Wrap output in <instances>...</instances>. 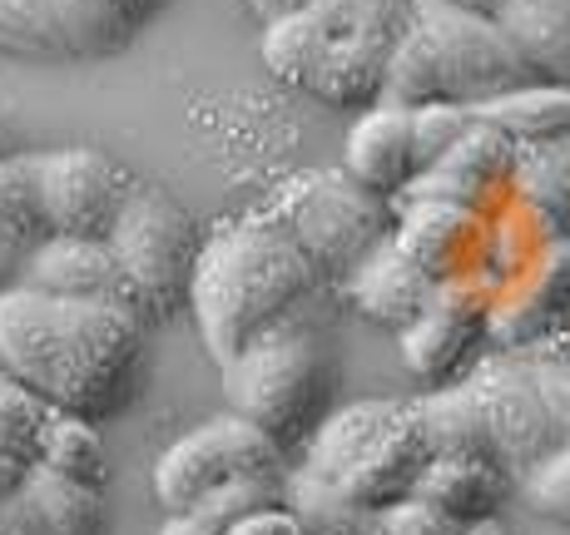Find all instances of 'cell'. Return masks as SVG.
Wrapping results in <instances>:
<instances>
[{"label":"cell","mask_w":570,"mask_h":535,"mask_svg":"<svg viewBox=\"0 0 570 535\" xmlns=\"http://www.w3.org/2000/svg\"><path fill=\"white\" fill-rule=\"evenodd\" d=\"M317 283L323 278L303 258V248L263 214H254L224 224L199 244L184 303L194 308L204 353L224 367L268 327L288 323Z\"/></svg>","instance_id":"obj_3"},{"label":"cell","mask_w":570,"mask_h":535,"mask_svg":"<svg viewBox=\"0 0 570 535\" xmlns=\"http://www.w3.org/2000/svg\"><path fill=\"white\" fill-rule=\"evenodd\" d=\"M159 0H0V50L36 60H100L125 50Z\"/></svg>","instance_id":"obj_8"},{"label":"cell","mask_w":570,"mask_h":535,"mask_svg":"<svg viewBox=\"0 0 570 535\" xmlns=\"http://www.w3.org/2000/svg\"><path fill=\"white\" fill-rule=\"evenodd\" d=\"M258 20H273V16H288V10H303L308 0H244Z\"/></svg>","instance_id":"obj_38"},{"label":"cell","mask_w":570,"mask_h":535,"mask_svg":"<svg viewBox=\"0 0 570 535\" xmlns=\"http://www.w3.org/2000/svg\"><path fill=\"white\" fill-rule=\"evenodd\" d=\"M412 26L422 30L436 55L446 100L487 105L497 95L531 85V70L521 65V55L511 50V40L501 36V26L491 16H471V10L442 6V0H416Z\"/></svg>","instance_id":"obj_10"},{"label":"cell","mask_w":570,"mask_h":535,"mask_svg":"<svg viewBox=\"0 0 570 535\" xmlns=\"http://www.w3.org/2000/svg\"><path fill=\"white\" fill-rule=\"evenodd\" d=\"M507 486V472L481 462V456H426L412 496L436 506L442 516L462 521V526H476V521H491L501 511Z\"/></svg>","instance_id":"obj_17"},{"label":"cell","mask_w":570,"mask_h":535,"mask_svg":"<svg viewBox=\"0 0 570 535\" xmlns=\"http://www.w3.org/2000/svg\"><path fill=\"white\" fill-rule=\"evenodd\" d=\"M308 16L327 40L343 36H402V0H308Z\"/></svg>","instance_id":"obj_30"},{"label":"cell","mask_w":570,"mask_h":535,"mask_svg":"<svg viewBox=\"0 0 570 535\" xmlns=\"http://www.w3.org/2000/svg\"><path fill=\"white\" fill-rule=\"evenodd\" d=\"M446 100L442 90V70H436V55L426 46V36L412 26H402V36L392 40V55H387V85H382V100L377 105H392V109H422V105H436Z\"/></svg>","instance_id":"obj_28"},{"label":"cell","mask_w":570,"mask_h":535,"mask_svg":"<svg viewBox=\"0 0 570 535\" xmlns=\"http://www.w3.org/2000/svg\"><path fill=\"white\" fill-rule=\"evenodd\" d=\"M283 506L298 516V526L308 535H377V511L347 501L327 482H313L298 466L283 476Z\"/></svg>","instance_id":"obj_25"},{"label":"cell","mask_w":570,"mask_h":535,"mask_svg":"<svg viewBox=\"0 0 570 535\" xmlns=\"http://www.w3.org/2000/svg\"><path fill=\"white\" fill-rule=\"evenodd\" d=\"M46 238V214H40L36 164L30 155H0V254L20 258Z\"/></svg>","instance_id":"obj_26"},{"label":"cell","mask_w":570,"mask_h":535,"mask_svg":"<svg viewBox=\"0 0 570 535\" xmlns=\"http://www.w3.org/2000/svg\"><path fill=\"white\" fill-rule=\"evenodd\" d=\"M16 283L50 298H80V303H119L125 308V278L109 254L105 238H65L46 234L16 268Z\"/></svg>","instance_id":"obj_14"},{"label":"cell","mask_w":570,"mask_h":535,"mask_svg":"<svg viewBox=\"0 0 570 535\" xmlns=\"http://www.w3.org/2000/svg\"><path fill=\"white\" fill-rule=\"evenodd\" d=\"M145 323L119 303L50 298L26 283L0 293V367L55 412L105 422L135 402Z\"/></svg>","instance_id":"obj_1"},{"label":"cell","mask_w":570,"mask_h":535,"mask_svg":"<svg viewBox=\"0 0 570 535\" xmlns=\"http://www.w3.org/2000/svg\"><path fill=\"white\" fill-rule=\"evenodd\" d=\"M36 466H46L55 476H70V482H85V486H105L109 456H105L100 422L70 417V412H50V427H46V442H40Z\"/></svg>","instance_id":"obj_27"},{"label":"cell","mask_w":570,"mask_h":535,"mask_svg":"<svg viewBox=\"0 0 570 535\" xmlns=\"http://www.w3.org/2000/svg\"><path fill=\"white\" fill-rule=\"evenodd\" d=\"M0 155H10V145H6V135H0Z\"/></svg>","instance_id":"obj_42"},{"label":"cell","mask_w":570,"mask_h":535,"mask_svg":"<svg viewBox=\"0 0 570 535\" xmlns=\"http://www.w3.org/2000/svg\"><path fill=\"white\" fill-rule=\"evenodd\" d=\"M412 407L432 456H481L507 476L525 472L570 442V357H497Z\"/></svg>","instance_id":"obj_2"},{"label":"cell","mask_w":570,"mask_h":535,"mask_svg":"<svg viewBox=\"0 0 570 535\" xmlns=\"http://www.w3.org/2000/svg\"><path fill=\"white\" fill-rule=\"evenodd\" d=\"M462 535H511V531L501 526V516H491V521H476V526H466Z\"/></svg>","instance_id":"obj_40"},{"label":"cell","mask_w":570,"mask_h":535,"mask_svg":"<svg viewBox=\"0 0 570 535\" xmlns=\"http://www.w3.org/2000/svg\"><path fill=\"white\" fill-rule=\"evenodd\" d=\"M159 535H218L214 526H204L199 516H189V511H179V516H169L164 521V531Z\"/></svg>","instance_id":"obj_37"},{"label":"cell","mask_w":570,"mask_h":535,"mask_svg":"<svg viewBox=\"0 0 570 535\" xmlns=\"http://www.w3.org/2000/svg\"><path fill=\"white\" fill-rule=\"evenodd\" d=\"M476 125V109L471 105H456V100H436V105H422L412 109V149H416V174L442 164L446 155L456 149V139Z\"/></svg>","instance_id":"obj_32"},{"label":"cell","mask_w":570,"mask_h":535,"mask_svg":"<svg viewBox=\"0 0 570 535\" xmlns=\"http://www.w3.org/2000/svg\"><path fill=\"white\" fill-rule=\"evenodd\" d=\"M109 254L125 278V308L145 318H169L189 298V273L199 258L189 214L155 189H129L105 234Z\"/></svg>","instance_id":"obj_7"},{"label":"cell","mask_w":570,"mask_h":535,"mask_svg":"<svg viewBox=\"0 0 570 535\" xmlns=\"http://www.w3.org/2000/svg\"><path fill=\"white\" fill-rule=\"evenodd\" d=\"M0 535H40L36 516H30V506H26V496H20V491L0 496Z\"/></svg>","instance_id":"obj_36"},{"label":"cell","mask_w":570,"mask_h":535,"mask_svg":"<svg viewBox=\"0 0 570 535\" xmlns=\"http://www.w3.org/2000/svg\"><path fill=\"white\" fill-rule=\"evenodd\" d=\"M258 50H263V70H268L278 85L308 90L317 65H323V55H327V36L317 30V20L308 10H288V16L263 20Z\"/></svg>","instance_id":"obj_24"},{"label":"cell","mask_w":570,"mask_h":535,"mask_svg":"<svg viewBox=\"0 0 570 535\" xmlns=\"http://www.w3.org/2000/svg\"><path fill=\"white\" fill-rule=\"evenodd\" d=\"M224 535H308L298 526V516H293L288 506H273V511H258V516L238 521V526H228Z\"/></svg>","instance_id":"obj_35"},{"label":"cell","mask_w":570,"mask_h":535,"mask_svg":"<svg viewBox=\"0 0 570 535\" xmlns=\"http://www.w3.org/2000/svg\"><path fill=\"white\" fill-rule=\"evenodd\" d=\"M442 6H456V10H471V16H491V20H497L511 0H442Z\"/></svg>","instance_id":"obj_39"},{"label":"cell","mask_w":570,"mask_h":535,"mask_svg":"<svg viewBox=\"0 0 570 535\" xmlns=\"http://www.w3.org/2000/svg\"><path fill=\"white\" fill-rule=\"evenodd\" d=\"M511 189L535 218L570 238V135L541 139V145L517 149V169H511Z\"/></svg>","instance_id":"obj_21"},{"label":"cell","mask_w":570,"mask_h":535,"mask_svg":"<svg viewBox=\"0 0 570 535\" xmlns=\"http://www.w3.org/2000/svg\"><path fill=\"white\" fill-rule=\"evenodd\" d=\"M397 36H343L327 40V55L317 65L308 95L337 109H372L387 85V55Z\"/></svg>","instance_id":"obj_18"},{"label":"cell","mask_w":570,"mask_h":535,"mask_svg":"<svg viewBox=\"0 0 570 535\" xmlns=\"http://www.w3.org/2000/svg\"><path fill=\"white\" fill-rule=\"evenodd\" d=\"M16 268H20L16 258H10V254H0V293H6L10 283H16Z\"/></svg>","instance_id":"obj_41"},{"label":"cell","mask_w":570,"mask_h":535,"mask_svg":"<svg viewBox=\"0 0 570 535\" xmlns=\"http://www.w3.org/2000/svg\"><path fill=\"white\" fill-rule=\"evenodd\" d=\"M273 506H283V482H273V476H238V482H224L218 491H208L204 501H194L189 516H199L204 526H214L224 535L228 526H238V521L273 511Z\"/></svg>","instance_id":"obj_31"},{"label":"cell","mask_w":570,"mask_h":535,"mask_svg":"<svg viewBox=\"0 0 570 535\" xmlns=\"http://www.w3.org/2000/svg\"><path fill=\"white\" fill-rule=\"evenodd\" d=\"M283 462H288V456L258 427H248L244 417L224 412V417H208L204 427L184 432L179 442L159 456L155 496L169 516H179L194 501H204L208 491H218L224 482H238V476H273V482H283V476H288Z\"/></svg>","instance_id":"obj_9"},{"label":"cell","mask_w":570,"mask_h":535,"mask_svg":"<svg viewBox=\"0 0 570 535\" xmlns=\"http://www.w3.org/2000/svg\"><path fill=\"white\" fill-rule=\"evenodd\" d=\"M442 283H432L422 268H412L407 258L397 254L392 234L382 238L377 248L347 273V293H353V308L363 313L367 323L392 327V333H407V327L426 313V303L436 298Z\"/></svg>","instance_id":"obj_16"},{"label":"cell","mask_w":570,"mask_h":535,"mask_svg":"<svg viewBox=\"0 0 570 535\" xmlns=\"http://www.w3.org/2000/svg\"><path fill=\"white\" fill-rule=\"evenodd\" d=\"M517 139H507L497 125H487V119H476V125L466 129L462 139H456V149L446 155L442 164H432L436 174H446V179L466 184L471 194H481V199H497L501 189H511V169H517ZM426 174V169H422Z\"/></svg>","instance_id":"obj_23"},{"label":"cell","mask_w":570,"mask_h":535,"mask_svg":"<svg viewBox=\"0 0 570 535\" xmlns=\"http://www.w3.org/2000/svg\"><path fill=\"white\" fill-rule=\"evenodd\" d=\"M263 218L303 248L317 278H337V273L347 278L392 234L387 199L367 194L343 169H308L283 179Z\"/></svg>","instance_id":"obj_6"},{"label":"cell","mask_w":570,"mask_h":535,"mask_svg":"<svg viewBox=\"0 0 570 535\" xmlns=\"http://www.w3.org/2000/svg\"><path fill=\"white\" fill-rule=\"evenodd\" d=\"M343 174L353 184H363L367 194L397 199L402 189L416 179V149H412V115L392 105L363 109L353 129L343 139Z\"/></svg>","instance_id":"obj_15"},{"label":"cell","mask_w":570,"mask_h":535,"mask_svg":"<svg viewBox=\"0 0 570 535\" xmlns=\"http://www.w3.org/2000/svg\"><path fill=\"white\" fill-rule=\"evenodd\" d=\"M487 218L466 214L456 204H402L392 218V244L412 268H422L432 283H456L476 264Z\"/></svg>","instance_id":"obj_13"},{"label":"cell","mask_w":570,"mask_h":535,"mask_svg":"<svg viewBox=\"0 0 570 535\" xmlns=\"http://www.w3.org/2000/svg\"><path fill=\"white\" fill-rule=\"evenodd\" d=\"M466 526L452 516H442L436 506L416 496H402L392 506H377V535H462Z\"/></svg>","instance_id":"obj_34"},{"label":"cell","mask_w":570,"mask_h":535,"mask_svg":"<svg viewBox=\"0 0 570 535\" xmlns=\"http://www.w3.org/2000/svg\"><path fill=\"white\" fill-rule=\"evenodd\" d=\"M30 164H36L46 234H65V238L109 234L129 189H125V174L100 149H50V155H30Z\"/></svg>","instance_id":"obj_12"},{"label":"cell","mask_w":570,"mask_h":535,"mask_svg":"<svg viewBox=\"0 0 570 535\" xmlns=\"http://www.w3.org/2000/svg\"><path fill=\"white\" fill-rule=\"evenodd\" d=\"M50 402H40L30 387L20 382H0V456L6 462H20V466H36L40 456V442H46V427H50Z\"/></svg>","instance_id":"obj_29"},{"label":"cell","mask_w":570,"mask_h":535,"mask_svg":"<svg viewBox=\"0 0 570 535\" xmlns=\"http://www.w3.org/2000/svg\"><path fill=\"white\" fill-rule=\"evenodd\" d=\"M30 516H36L40 535H100L105 531V496L100 486L55 476L46 466H30L20 482Z\"/></svg>","instance_id":"obj_22"},{"label":"cell","mask_w":570,"mask_h":535,"mask_svg":"<svg viewBox=\"0 0 570 535\" xmlns=\"http://www.w3.org/2000/svg\"><path fill=\"white\" fill-rule=\"evenodd\" d=\"M228 412L244 417L278 446L283 456L303 452L313 427L327 417V392H333V363L313 327L278 323L244 347L234 363H224Z\"/></svg>","instance_id":"obj_5"},{"label":"cell","mask_w":570,"mask_h":535,"mask_svg":"<svg viewBox=\"0 0 570 535\" xmlns=\"http://www.w3.org/2000/svg\"><path fill=\"white\" fill-rule=\"evenodd\" d=\"M521 501L541 521L570 531V442L556 446L551 456H541L535 466L521 472Z\"/></svg>","instance_id":"obj_33"},{"label":"cell","mask_w":570,"mask_h":535,"mask_svg":"<svg viewBox=\"0 0 570 535\" xmlns=\"http://www.w3.org/2000/svg\"><path fill=\"white\" fill-rule=\"evenodd\" d=\"M426 456V432L416 422L412 402H347V407L327 412L303 442V466L313 482H327L343 491L357 506H392V501L412 496L416 476H422Z\"/></svg>","instance_id":"obj_4"},{"label":"cell","mask_w":570,"mask_h":535,"mask_svg":"<svg viewBox=\"0 0 570 535\" xmlns=\"http://www.w3.org/2000/svg\"><path fill=\"white\" fill-rule=\"evenodd\" d=\"M491 303L487 288H476L471 278H456V283H442L436 298L426 303V313L416 318L402 337V363L416 382L426 387H452L471 373L476 363L481 343L491 337Z\"/></svg>","instance_id":"obj_11"},{"label":"cell","mask_w":570,"mask_h":535,"mask_svg":"<svg viewBox=\"0 0 570 535\" xmlns=\"http://www.w3.org/2000/svg\"><path fill=\"white\" fill-rule=\"evenodd\" d=\"M476 119L497 125L507 139L517 145H541V139H561L570 135V85L551 80H531L521 90H507L487 105H471Z\"/></svg>","instance_id":"obj_20"},{"label":"cell","mask_w":570,"mask_h":535,"mask_svg":"<svg viewBox=\"0 0 570 535\" xmlns=\"http://www.w3.org/2000/svg\"><path fill=\"white\" fill-rule=\"evenodd\" d=\"M497 26L531 80L570 85V0H511Z\"/></svg>","instance_id":"obj_19"}]
</instances>
